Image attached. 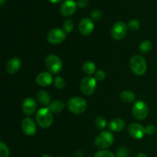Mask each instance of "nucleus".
I'll use <instances>...</instances> for the list:
<instances>
[{
    "mask_svg": "<svg viewBox=\"0 0 157 157\" xmlns=\"http://www.w3.org/2000/svg\"><path fill=\"white\" fill-rule=\"evenodd\" d=\"M41 157H52V156H50V155H48V154H45V155H43Z\"/></svg>",
    "mask_w": 157,
    "mask_h": 157,
    "instance_id": "obj_38",
    "label": "nucleus"
},
{
    "mask_svg": "<svg viewBox=\"0 0 157 157\" xmlns=\"http://www.w3.org/2000/svg\"><path fill=\"white\" fill-rule=\"evenodd\" d=\"M113 135L110 131L104 130L97 136L95 139V145L98 148L104 150L110 147L113 144Z\"/></svg>",
    "mask_w": 157,
    "mask_h": 157,
    "instance_id": "obj_5",
    "label": "nucleus"
},
{
    "mask_svg": "<svg viewBox=\"0 0 157 157\" xmlns=\"http://www.w3.org/2000/svg\"><path fill=\"white\" fill-rule=\"evenodd\" d=\"M59 157H67V156H59Z\"/></svg>",
    "mask_w": 157,
    "mask_h": 157,
    "instance_id": "obj_39",
    "label": "nucleus"
},
{
    "mask_svg": "<svg viewBox=\"0 0 157 157\" xmlns=\"http://www.w3.org/2000/svg\"><path fill=\"white\" fill-rule=\"evenodd\" d=\"M48 2H50L52 3H58L60 2H61L62 0H48Z\"/></svg>",
    "mask_w": 157,
    "mask_h": 157,
    "instance_id": "obj_35",
    "label": "nucleus"
},
{
    "mask_svg": "<svg viewBox=\"0 0 157 157\" xmlns=\"http://www.w3.org/2000/svg\"><path fill=\"white\" fill-rule=\"evenodd\" d=\"M77 4H78V6L80 8H85L86 6H87V4H88V1L87 0H78V2H77Z\"/></svg>",
    "mask_w": 157,
    "mask_h": 157,
    "instance_id": "obj_33",
    "label": "nucleus"
},
{
    "mask_svg": "<svg viewBox=\"0 0 157 157\" xmlns=\"http://www.w3.org/2000/svg\"><path fill=\"white\" fill-rule=\"evenodd\" d=\"M54 84L56 88L63 89L65 86V81L62 77L58 76L54 79Z\"/></svg>",
    "mask_w": 157,
    "mask_h": 157,
    "instance_id": "obj_24",
    "label": "nucleus"
},
{
    "mask_svg": "<svg viewBox=\"0 0 157 157\" xmlns=\"http://www.w3.org/2000/svg\"><path fill=\"white\" fill-rule=\"evenodd\" d=\"M83 71L85 74L88 75H92L95 74L96 71V65L92 61H86L83 65Z\"/></svg>",
    "mask_w": 157,
    "mask_h": 157,
    "instance_id": "obj_21",
    "label": "nucleus"
},
{
    "mask_svg": "<svg viewBox=\"0 0 157 157\" xmlns=\"http://www.w3.org/2000/svg\"><path fill=\"white\" fill-rule=\"evenodd\" d=\"M152 47H153L152 43L150 41H147H147H144L140 44L139 50L142 53H147V52H149L151 50Z\"/></svg>",
    "mask_w": 157,
    "mask_h": 157,
    "instance_id": "obj_22",
    "label": "nucleus"
},
{
    "mask_svg": "<svg viewBox=\"0 0 157 157\" xmlns=\"http://www.w3.org/2000/svg\"><path fill=\"white\" fill-rule=\"evenodd\" d=\"M48 108L50 109L52 113H60V112H61L64 109V104L63 101H53L52 103H51Z\"/></svg>",
    "mask_w": 157,
    "mask_h": 157,
    "instance_id": "obj_19",
    "label": "nucleus"
},
{
    "mask_svg": "<svg viewBox=\"0 0 157 157\" xmlns=\"http://www.w3.org/2000/svg\"><path fill=\"white\" fill-rule=\"evenodd\" d=\"M111 36L115 40H121L126 36L127 33V26L122 21H117L112 27Z\"/></svg>",
    "mask_w": 157,
    "mask_h": 157,
    "instance_id": "obj_9",
    "label": "nucleus"
},
{
    "mask_svg": "<svg viewBox=\"0 0 157 157\" xmlns=\"http://www.w3.org/2000/svg\"><path fill=\"white\" fill-rule=\"evenodd\" d=\"M132 113L133 117L138 121L146 119L149 114V107L144 101H136L133 106Z\"/></svg>",
    "mask_w": 157,
    "mask_h": 157,
    "instance_id": "obj_6",
    "label": "nucleus"
},
{
    "mask_svg": "<svg viewBox=\"0 0 157 157\" xmlns=\"http://www.w3.org/2000/svg\"><path fill=\"white\" fill-rule=\"evenodd\" d=\"M74 28V22L71 19H67L64 21L63 25V30L65 33H70L72 32Z\"/></svg>",
    "mask_w": 157,
    "mask_h": 157,
    "instance_id": "obj_25",
    "label": "nucleus"
},
{
    "mask_svg": "<svg viewBox=\"0 0 157 157\" xmlns=\"http://www.w3.org/2000/svg\"><path fill=\"white\" fill-rule=\"evenodd\" d=\"M36 83L41 87H48L53 82L52 75L48 72H41L36 76Z\"/></svg>",
    "mask_w": 157,
    "mask_h": 157,
    "instance_id": "obj_16",
    "label": "nucleus"
},
{
    "mask_svg": "<svg viewBox=\"0 0 157 157\" xmlns=\"http://www.w3.org/2000/svg\"><path fill=\"white\" fill-rule=\"evenodd\" d=\"M75 157H84V154L81 151H77L75 153Z\"/></svg>",
    "mask_w": 157,
    "mask_h": 157,
    "instance_id": "obj_34",
    "label": "nucleus"
},
{
    "mask_svg": "<svg viewBox=\"0 0 157 157\" xmlns=\"http://www.w3.org/2000/svg\"><path fill=\"white\" fill-rule=\"evenodd\" d=\"M130 67L136 75H144L147 68L146 60L141 55H134L130 60Z\"/></svg>",
    "mask_w": 157,
    "mask_h": 157,
    "instance_id": "obj_2",
    "label": "nucleus"
},
{
    "mask_svg": "<svg viewBox=\"0 0 157 157\" xmlns=\"http://www.w3.org/2000/svg\"><path fill=\"white\" fill-rule=\"evenodd\" d=\"M45 66L50 73L58 74L63 68V63L61 58L56 55H49L45 58Z\"/></svg>",
    "mask_w": 157,
    "mask_h": 157,
    "instance_id": "obj_4",
    "label": "nucleus"
},
{
    "mask_svg": "<svg viewBox=\"0 0 157 157\" xmlns=\"http://www.w3.org/2000/svg\"><path fill=\"white\" fill-rule=\"evenodd\" d=\"M146 128V134L153 135L156 133V127L153 125H147Z\"/></svg>",
    "mask_w": 157,
    "mask_h": 157,
    "instance_id": "obj_32",
    "label": "nucleus"
},
{
    "mask_svg": "<svg viewBox=\"0 0 157 157\" xmlns=\"http://www.w3.org/2000/svg\"><path fill=\"white\" fill-rule=\"evenodd\" d=\"M136 157H147V156L144 153H139V154L136 155Z\"/></svg>",
    "mask_w": 157,
    "mask_h": 157,
    "instance_id": "obj_36",
    "label": "nucleus"
},
{
    "mask_svg": "<svg viewBox=\"0 0 157 157\" xmlns=\"http://www.w3.org/2000/svg\"><path fill=\"white\" fill-rule=\"evenodd\" d=\"M21 67V61L18 58H12L6 64V70L10 75H15Z\"/></svg>",
    "mask_w": 157,
    "mask_h": 157,
    "instance_id": "obj_15",
    "label": "nucleus"
},
{
    "mask_svg": "<svg viewBox=\"0 0 157 157\" xmlns=\"http://www.w3.org/2000/svg\"><path fill=\"white\" fill-rule=\"evenodd\" d=\"M95 126L98 130H104L107 127V121L102 117H98L95 120Z\"/></svg>",
    "mask_w": 157,
    "mask_h": 157,
    "instance_id": "obj_23",
    "label": "nucleus"
},
{
    "mask_svg": "<svg viewBox=\"0 0 157 157\" xmlns=\"http://www.w3.org/2000/svg\"><path fill=\"white\" fill-rule=\"evenodd\" d=\"M37 110L36 101L32 98H27L22 104V111L27 116L34 114Z\"/></svg>",
    "mask_w": 157,
    "mask_h": 157,
    "instance_id": "obj_14",
    "label": "nucleus"
},
{
    "mask_svg": "<svg viewBox=\"0 0 157 157\" xmlns=\"http://www.w3.org/2000/svg\"><path fill=\"white\" fill-rule=\"evenodd\" d=\"M37 101L43 106H49L51 104V97L45 90H40L37 94Z\"/></svg>",
    "mask_w": 157,
    "mask_h": 157,
    "instance_id": "obj_18",
    "label": "nucleus"
},
{
    "mask_svg": "<svg viewBox=\"0 0 157 157\" xmlns=\"http://www.w3.org/2000/svg\"><path fill=\"white\" fill-rule=\"evenodd\" d=\"M81 90L84 95L90 96L96 90L97 81L93 77H85L82 79L81 82Z\"/></svg>",
    "mask_w": 157,
    "mask_h": 157,
    "instance_id": "obj_7",
    "label": "nucleus"
},
{
    "mask_svg": "<svg viewBox=\"0 0 157 157\" xmlns=\"http://www.w3.org/2000/svg\"><path fill=\"white\" fill-rule=\"evenodd\" d=\"M128 28L131 31H137L140 29V22L136 19H131L128 22Z\"/></svg>",
    "mask_w": 157,
    "mask_h": 157,
    "instance_id": "obj_27",
    "label": "nucleus"
},
{
    "mask_svg": "<svg viewBox=\"0 0 157 157\" xmlns=\"http://www.w3.org/2000/svg\"><path fill=\"white\" fill-rule=\"evenodd\" d=\"M87 107V101L80 97H75L71 98L67 102V107L71 113L80 114L84 113Z\"/></svg>",
    "mask_w": 157,
    "mask_h": 157,
    "instance_id": "obj_3",
    "label": "nucleus"
},
{
    "mask_svg": "<svg viewBox=\"0 0 157 157\" xmlns=\"http://www.w3.org/2000/svg\"><path fill=\"white\" fill-rule=\"evenodd\" d=\"M90 16H91L92 19L94 20V21H99V20H101V18H102V12L100 10L96 9V10H94L93 12H91Z\"/></svg>",
    "mask_w": 157,
    "mask_h": 157,
    "instance_id": "obj_30",
    "label": "nucleus"
},
{
    "mask_svg": "<svg viewBox=\"0 0 157 157\" xmlns=\"http://www.w3.org/2000/svg\"><path fill=\"white\" fill-rule=\"evenodd\" d=\"M66 38V33L64 30L55 28L52 29L47 35V40L52 44H58L63 42Z\"/></svg>",
    "mask_w": 157,
    "mask_h": 157,
    "instance_id": "obj_8",
    "label": "nucleus"
},
{
    "mask_svg": "<svg viewBox=\"0 0 157 157\" xmlns=\"http://www.w3.org/2000/svg\"><path fill=\"white\" fill-rule=\"evenodd\" d=\"M121 98L124 103H132L136 99V94L131 90H124L121 93Z\"/></svg>",
    "mask_w": 157,
    "mask_h": 157,
    "instance_id": "obj_20",
    "label": "nucleus"
},
{
    "mask_svg": "<svg viewBox=\"0 0 157 157\" xmlns=\"http://www.w3.org/2000/svg\"><path fill=\"white\" fill-rule=\"evenodd\" d=\"M35 119H36L37 124L41 128H48L53 123L52 112L48 107H43V108H41L37 112Z\"/></svg>",
    "mask_w": 157,
    "mask_h": 157,
    "instance_id": "obj_1",
    "label": "nucleus"
},
{
    "mask_svg": "<svg viewBox=\"0 0 157 157\" xmlns=\"http://www.w3.org/2000/svg\"><path fill=\"white\" fill-rule=\"evenodd\" d=\"M109 128L113 132H121L125 128L126 124L124 120L120 118H115L110 121L108 124Z\"/></svg>",
    "mask_w": 157,
    "mask_h": 157,
    "instance_id": "obj_17",
    "label": "nucleus"
},
{
    "mask_svg": "<svg viewBox=\"0 0 157 157\" xmlns=\"http://www.w3.org/2000/svg\"><path fill=\"white\" fill-rule=\"evenodd\" d=\"M5 1H6V0H0V5H1L2 6L3 5H4Z\"/></svg>",
    "mask_w": 157,
    "mask_h": 157,
    "instance_id": "obj_37",
    "label": "nucleus"
},
{
    "mask_svg": "<svg viewBox=\"0 0 157 157\" xmlns=\"http://www.w3.org/2000/svg\"><path fill=\"white\" fill-rule=\"evenodd\" d=\"M105 77H106L105 72L102 70L97 71L94 74V78L96 79V81H102L105 78Z\"/></svg>",
    "mask_w": 157,
    "mask_h": 157,
    "instance_id": "obj_29",
    "label": "nucleus"
},
{
    "mask_svg": "<svg viewBox=\"0 0 157 157\" xmlns=\"http://www.w3.org/2000/svg\"><path fill=\"white\" fill-rule=\"evenodd\" d=\"M94 157H116L112 152L108 150H101L94 155Z\"/></svg>",
    "mask_w": 157,
    "mask_h": 157,
    "instance_id": "obj_28",
    "label": "nucleus"
},
{
    "mask_svg": "<svg viewBox=\"0 0 157 157\" xmlns=\"http://www.w3.org/2000/svg\"><path fill=\"white\" fill-rule=\"evenodd\" d=\"M21 128H22L23 132L27 136H34L37 132L36 124L34 122L33 120L29 117L23 119L21 122Z\"/></svg>",
    "mask_w": 157,
    "mask_h": 157,
    "instance_id": "obj_13",
    "label": "nucleus"
},
{
    "mask_svg": "<svg viewBox=\"0 0 157 157\" xmlns=\"http://www.w3.org/2000/svg\"><path fill=\"white\" fill-rule=\"evenodd\" d=\"M9 155V150L7 146L4 143H0V157H8Z\"/></svg>",
    "mask_w": 157,
    "mask_h": 157,
    "instance_id": "obj_26",
    "label": "nucleus"
},
{
    "mask_svg": "<svg viewBox=\"0 0 157 157\" xmlns=\"http://www.w3.org/2000/svg\"><path fill=\"white\" fill-rule=\"evenodd\" d=\"M117 157H128V150L125 147H121L117 152Z\"/></svg>",
    "mask_w": 157,
    "mask_h": 157,
    "instance_id": "obj_31",
    "label": "nucleus"
},
{
    "mask_svg": "<svg viewBox=\"0 0 157 157\" xmlns=\"http://www.w3.org/2000/svg\"><path fill=\"white\" fill-rule=\"evenodd\" d=\"M94 29V25L90 18H84L81 20L78 25V29L81 35L84 36L90 35Z\"/></svg>",
    "mask_w": 157,
    "mask_h": 157,
    "instance_id": "obj_12",
    "label": "nucleus"
},
{
    "mask_svg": "<svg viewBox=\"0 0 157 157\" xmlns=\"http://www.w3.org/2000/svg\"><path fill=\"white\" fill-rule=\"evenodd\" d=\"M129 134L135 139H141L146 134V128L137 123L130 124L128 127Z\"/></svg>",
    "mask_w": 157,
    "mask_h": 157,
    "instance_id": "obj_11",
    "label": "nucleus"
},
{
    "mask_svg": "<svg viewBox=\"0 0 157 157\" xmlns=\"http://www.w3.org/2000/svg\"><path fill=\"white\" fill-rule=\"evenodd\" d=\"M78 4L74 0H65L60 7V12L64 17L71 16L76 12Z\"/></svg>",
    "mask_w": 157,
    "mask_h": 157,
    "instance_id": "obj_10",
    "label": "nucleus"
}]
</instances>
